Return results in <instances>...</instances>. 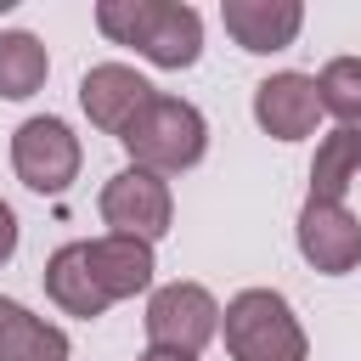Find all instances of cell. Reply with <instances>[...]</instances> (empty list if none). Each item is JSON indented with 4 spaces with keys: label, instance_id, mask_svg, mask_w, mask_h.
<instances>
[{
    "label": "cell",
    "instance_id": "2e32d148",
    "mask_svg": "<svg viewBox=\"0 0 361 361\" xmlns=\"http://www.w3.org/2000/svg\"><path fill=\"white\" fill-rule=\"evenodd\" d=\"M316 102L338 118V130H361V56H333L316 73Z\"/></svg>",
    "mask_w": 361,
    "mask_h": 361
},
{
    "label": "cell",
    "instance_id": "277c9868",
    "mask_svg": "<svg viewBox=\"0 0 361 361\" xmlns=\"http://www.w3.org/2000/svg\"><path fill=\"white\" fill-rule=\"evenodd\" d=\"M11 169H17V180H23L28 192L56 197V192H68L73 175H79V135H73L62 118H51V113L23 118L17 135H11Z\"/></svg>",
    "mask_w": 361,
    "mask_h": 361
},
{
    "label": "cell",
    "instance_id": "52a82bcc",
    "mask_svg": "<svg viewBox=\"0 0 361 361\" xmlns=\"http://www.w3.org/2000/svg\"><path fill=\"white\" fill-rule=\"evenodd\" d=\"M152 96H158V90H152L135 68H124V62H96V68L79 79V107L90 113L96 130H107V135H118V141H124V130L147 113Z\"/></svg>",
    "mask_w": 361,
    "mask_h": 361
},
{
    "label": "cell",
    "instance_id": "8992f818",
    "mask_svg": "<svg viewBox=\"0 0 361 361\" xmlns=\"http://www.w3.org/2000/svg\"><path fill=\"white\" fill-rule=\"evenodd\" d=\"M102 220L113 226V237H135V243H158L175 220V197H169V180L164 175H147V169H118L107 186H102Z\"/></svg>",
    "mask_w": 361,
    "mask_h": 361
},
{
    "label": "cell",
    "instance_id": "5b68a950",
    "mask_svg": "<svg viewBox=\"0 0 361 361\" xmlns=\"http://www.w3.org/2000/svg\"><path fill=\"white\" fill-rule=\"evenodd\" d=\"M141 322H147V344L197 355L220 333V305H214V293L203 282H164L147 299V316Z\"/></svg>",
    "mask_w": 361,
    "mask_h": 361
},
{
    "label": "cell",
    "instance_id": "3957f363",
    "mask_svg": "<svg viewBox=\"0 0 361 361\" xmlns=\"http://www.w3.org/2000/svg\"><path fill=\"white\" fill-rule=\"evenodd\" d=\"M124 147H130L135 169H147V175H180V169H192V164L203 158L209 124H203V113H197L192 102H180V96H152L147 113L124 130Z\"/></svg>",
    "mask_w": 361,
    "mask_h": 361
},
{
    "label": "cell",
    "instance_id": "ba28073f",
    "mask_svg": "<svg viewBox=\"0 0 361 361\" xmlns=\"http://www.w3.org/2000/svg\"><path fill=\"white\" fill-rule=\"evenodd\" d=\"M299 254L322 276H350L361 265V220L344 203L305 197V209H299Z\"/></svg>",
    "mask_w": 361,
    "mask_h": 361
},
{
    "label": "cell",
    "instance_id": "7c38bea8",
    "mask_svg": "<svg viewBox=\"0 0 361 361\" xmlns=\"http://www.w3.org/2000/svg\"><path fill=\"white\" fill-rule=\"evenodd\" d=\"M45 293H51V305H62L68 316H85V322H96V316L113 305V299L102 293L90 259H85V243H62V248L45 259Z\"/></svg>",
    "mask_w": 361,
    "mask_h": 361
},
{
    "label": "cell",
    "instance_id": "4fadbf2b",
    "mask_svg": "<svg viewBox=\"0 0 361 361\" xmlns=\"http://www.w3.org/2000/svg\"><path fill=\"white\" fill-rule=\"evenodd\" d=\"M0 361H68V333L17 299H0Z\"/></svg>",
    "mask_w": 361,
    "mask_h": 361
},
{
    "label": "cell",
    "instance_id": "ac0fdd59",
    "mask_svg": "<svg viewBox=\"0 0 361 361\" xmlns=\"http://www.w3.org/2000/svg\"><path fill=\"white\" fill-rule=\"evenodd\" d=\"M135 361H197V355H180V350H158V344H147Z\"/></svg>",
    "mask_w": 361,
    "mask_h": 361
},
{
    "label": "cell",
    "instance_id": "9c48e42d",
    "mask_svg": "<svg viewBox=\"0 0 361 361\" xmlns=\"http://www.w3.org/2000/svg\"><path fill=\"white\" fill-rule=\"evenodd\" d=\"M220 23L243 51L271 56V51H288L299 39L305 6L299 0H220Z\"/></svg>",
    "mask_w": 361,
    "mask_h": 361
},
{
    "label": "cell",
    "instance_id": "e0dca14e",
    "mask_svg": "<svg viewBox=\"0 0 361 361\" xmlns=\"http://www.w3.org/2000/svg\"><path fill=\"white\" fill-rule=\"evenodd\" d=\"M17 254V214H11V203L0 197V265Z\"/></svg>",
    "mask_w": 361,
    "mask_h": 361
},
{
    "label": "cell",
    "instance_id": "9a60e30c",
    "mask_svg": "<svg viewBox=\"0 0 361 361\" xmlns=\"http://www.w3.org/2000/svg\"><path fill=\"white\" fill-rule=\"evenodd\" d=\"M45 73H51V56L34 34H23V28L0 34V96L6 102H28L45 85Z\"/></svg>",
    "mask_w": 361,
    "mask_h": 361
},
{
    "label": "cell",
    "instance_id": "6da1fadb",
    "mask_svg": "<svg viewBox=\"0 0 361 361\" xmlns=\"http://www.w3.org/2000/svg\"><path fill=\"white\" fill-rule=\"evenodd\" d=\"M96 28L113 45H135L152 68H192L203 56V17L180 0H102Z\"/></svg>",
    "mask_w": 361,
    "mask_h": 361
},
{
    "label": "cell",
    "instance_id": "30bf717a",
    "mask_svg": "<svg viewBox=\"0 0 361 361\" xmlns=\"http://www.w3.org/2000/svg\"><path fill=\"white\" fill-rule=\"evenodd\" d=\"M254 118L265 135L276 141H299L316 130L322 118V102H316V79L310 73H271L254 85Z\"/></svg>",
    "mask_w": 361,
    "mask_h": 361
},
{
    "label": "cell",
    "instance_id": "8fae6325",
    "mask_svg": "<svg viewBox=\"0 0 361 361\" xmlns=\"http://www.w3.org/2000/svg\"><path fill=\"white\" fill-rule=\"evenodd\" d=\"M85 259H90V271H96V282H102V293L118 305V299H135V293H147L152 288V243H135V237H96V243H85Z\"/></svg>",
    "mask_w": 361,
    "mask_h": 361
},
{
    "label": "cell",
    "instance_id": "5bb4252c",
    "mask_svg": "<svg viewBox=\"0 0 361 361\" xmlns=\"http://www.w3.org/2000/svg\"><path fill=\"white\" fill-rule=\"evenodd\" d=\"M361 180V130H333L322 135L310 158V197L316 203H344V192Z\"/></svg>",
    "mask_w": 361,
    "mask_h": 361
},
{
    "label": "cell",
    "instance_id": "7a4b0ae2",
    "mask_svg": "<svg viewBox=\"0 0 361 361\" xmlns=\"http://www.w3.org/2000/svg\"><path fill=\"white\" fill-rule=\"evenodd\" d=\"M220 333H226L231 361H305L310 355V338L276 288H243L220 310Z\"/></svg>",
    "mask_w": 361,
    "mask_h": 361
}]
</instances>
